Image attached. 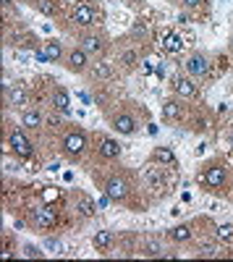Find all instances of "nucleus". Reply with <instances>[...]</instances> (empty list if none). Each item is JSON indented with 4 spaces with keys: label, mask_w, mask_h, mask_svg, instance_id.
Segmentation results:
<instances>
[{
    "label": "nucleus",
    "mask_w": 233,
    "mask_h": 262,
    "mask_svg": "<svg viewBox=\"0 0 233 262\" xmlns=\"http://www.w3.org/2000/svg\"><path fill=\"white\" fill-rule=\"evenodd\" d=\"M24 259H45L48 257V252H45V247H37V244H32V242H24L21 244V252H18Z\"/></svg>",
    "instance_id": "nucleus-28"
},
{
    "label": "nucleus",
    "mask_w": 233,
    "mask_h": 262,
    "mask_svg": "<svg viewBox=\"0 0 233 262\" xmlns=\"http://www.w3.org/2000/svg\"><path fill=\"white\" fill-rule=\"evenodd\" d=\"M48 105L53 107V113H60V116H71V95L63 84H53L50 92H48Z\"/></svg>",
    "instance_id": "nucleus-19"
},
{
    "label": "nucleus",
    "mask_w": 233,
    "mask_h": 262,
    "mask_svg": "<svg viewBox=\"0 0 233 262\" xmlns=\"http://www.w3.org/2000/svg\"><path fill=\"white\" fill-rule=\"evenodd\" d=\"M97 170H92V181L95 186L102 191V196L108 200L110 205L126 207L131 212H142L147 207L144 200V189L139 184V176L129 168L118 163H108V165H95Z\"/></svg>",
    "instance_id": "nucleus-1"
},
{
    "label": "nucleus",
    "mask_w": 233,
    "mask_h": 262,
    "mask_svg": "<svg viewBox=\"0 0 233 262\" xmlns=\"http://www.w3.org/2000/svg\"><path fill=\"white\" fill-rule=\"evenodd\" d=\"M150 163L152 165H160V168H178V155L173 147L168 144H155L150 149Z\"/></svg>",
    "instance_id": "nucleus-20"
},
{
    "label": "nucleus",
    "mask_w": 233,
    "mask_h": 262,
    "mask_svg": "<svg viewBox=\"0 0 233 262\" xmlns=\"http://www.w3.org/2000/svg\"><path fill=\"white\" fill-rule=\"evenodd\" d=\"M29 105V95H27V86L21 81H11L8 76L3 79V107L6 111H24Z\"/></svg>",
    "instance_id": "nucleus-14"
},
{
    "label": "nucleus",
    "mask_w": 233,
    "mask_h": 262,
    "mask_svg": "<svg viewBox=\"0 0 233 262\" xmlns=\"http://www.w3.org/2000/svg\"><path fill=\"white\" fill-rule=\"evenodd\" d=\"M165 242L171 247H192L197 242V223L194 221H181L173 223L165 231Z\"/></svg>",
    "instance_id": "nucleus-12"
},
{
    "label": "nucleus",
    "mask_w": 233,
    "mask_h": 262,
    "mask_svg": "<svg viewBox=\"0 0 233 262\" xmlns=\"http://www.w3.org/2000/svg\"><path fill=\"white\" fill-rule=\"evenodd\" d=\"M92 63H95V58L81 45H68L66 58H63V69H66L68 74H74V76H87L89 69H92Z\"/></svg>",
    "instance_id": "nucleus-10"
},
{
    "label": "nucleus",
    "mask_w": 233,
    "mask_h": 262,
    "mask_svg": "<svg viewBox=\"0 0 233 262\" xmlns=\"http://www.w3.org/2000/svg\"><path fill=\"white\" fill-rule=\"evenodd\" d=\"M18 3H24V6H29V8H37L39 0H18Z\"/></svg>",
    "instance_id": "nucleus-31"
},
{
    "label": "nucleus",
    "mask_w": 233,
    "mask_h": 262,
    "mask_svg": "<svg viewBox=\"0 0 233 262\" xmlns=\"http://www.w3.org/2000/svg\"><path fill=\"white\" fill-rule=\"evenodd\" d=\"M113 74H115V69L108 63V58H102V60H95V63H92V69H89L87 79H92V81H102V79H110Z\"/></svg>",
    "instance_id": "nucleus-25"
},
{
    "label": "nucleus",
    "mask_w": 233,
    "mask_h": 262,
    "mask_svg": "<svg viewBox=\"0 0 233 262\" xmlns=\"http://www.w3.org/2000/svg\"><path fill=\"white\" fill-rule=\"evenodd\" d=\"M183 71L192 79H197L199 84H204L213 76V58H209L207 50H192L183 58Z\"/></svg>",
    "instance_id": "nucleus-9"
},
{
    "label": "nucleus",
    "mask_w": 233,
    "mask_h": 262,
    "mask_svg": "<svg viewBox=\"0 0 233 262\" xmlns=\"http://www.w3.org/2000/svg\"><path fill=\"white\" fill-rule=\"evenodd\" d=\"M76 45H81L95 60H102V58H108L110 50H113V37L102 27H95V29H87V32H79L76 34Z\"/></svg>",
    "instance_id": "nucleus-7"
},
{
    "label": "nucleus",
    "mask_w": 233,
    "mask_h": 262,
    "mask_svg": "<svg viewBox=\"0 0 233 262\" xmlns=\"http://www.w3.org/2000/svg\"><path fill=\"white\" fill-rule=\"evenodd\" d=\"M3 144H6V152H11L18 160H32L37 155L32 134L21 123H13L11 118L3 121Z\"/></svg>",
    "instance_id": "nucleus-6"
},
{
    "label": "nucleus",
    "mask_w": 233,
    "mask_h": 262,
    "mask_svg": "<svg viewBox=\"0 0 233 262\" xmlns=\"http://www.w3.org/2000/svg\"><path fill=\"white\" fill-rule=\"evenodd\" d=\"M165 238V236H162ZM162 238L160 236H139V242H136V252L142 257H165V247H162Z\"/></svg>",
    "instance_id": "nucleus-21"
},
{
    "label": "nucleus",
    "mask_w": 233,
    "mask_h": 262,
    "mask_svg": "<svg viewBox=\"0 0 233 262\" xmlns=\"http://www.w3.org/2000/svg\"><path fill=\"white\" fill-rule=\"evenodd\" d=\"M228 50H230V55H233V32H230V37H228Z\"/></svg>",
    "instance_id": "nucleus-32"
},
{
    "label": "nucleus",
    "mask_w": 233,
    "mask_h": 262,
    "mask_svg": "<svg viewBox=\"0 0 233 262\" xmlns=\"http://www.w3.org/2000/svg\"><path fill=\"white\" fill-rule=\"evenodd\" d=\"M71 207L79 217H84V221H89V217L97 215V205L92 200V194H87L84 189H71Z\"/></svg>",
    "instance_id": "nucleus-18"
},
{
    "label": "nucleus",
    "mask_w": 233,
    "mask_h": 262,
    "mask_svg": "<svg viewBox=\"0 0 233 262\" xmlns=\"http://www.w3.org/2000/svg\"><path fill=\"white\" fill-rule=\"evenodd\" d=\"M58 155L66 160V163H84L89 158V149H92V134L81 123L68 121L58 128Z\"/></svg>",
    "instance_id": "nucleus-2"
},
{
    "label": "nucleus",
    "mask_w": 233,
    "mask_h": 262,
    "mask_svg": "<svg viewBox=\"0 0 233 262\" xmlns=\"http://www.w3.org/2000/svg\"><path fill=\"white\" fill-rule=\"evenodd\" d=\"M42 247H45V252H48V254H55V257H60L63 252H66L63 242H60L58 236H53V233H42Z\"/></svg>",
    "instance_id": "nucleus-27"
},
{
    "label": "nucleus",
    "mask_w": 233,
    "mask_h": 262,
    "mask_svg": "<svg viewBox=\"0 0 233 262\" xmlns=\"http://www.w3.org/2000/svg\"><path fill=\"white\" fill-rule=\"evenodd\" d=\"M228 144L233 147V131H230V134H228Z\"/></svg>",
    "instance_id": "nucleus-34"
},
{
    "label": "nucleus",
    "mask_w": 233,
    "mask_h": 262,
    "mask_svg": "<svg viewBox=\"0 0 233 262\" xmlns=\"http://www.w3.org/2000/svg\"><path fill=\"white\" fill-rule=\"evenodd\" d=\"M66 50H68V45L63 39H58V37H48V39L37 42V58L42 63H58V66H63Z\"/></svg>",
    "instance_id": "nucleus-16"
},
{
    "label": "nucleus",
    "mask_w": 233,
    "mask_h": 262,
    "mask_svg": "<svg viewBox=\"0 0 233 262\" xmlns=\"http://www.w3.org/2000/svg\"><path fill=\"white\" fill-rule=\"evenodd\" d=\"M160 118H162V123H168V126H181V123H186V121H189V102L181 100V97H176V95L165 97L162 105H160Z\"/></svg>",
    "instance_id": "nucleus-11"
},
{
    "label": "nucleus",
    "mask_w": 233,
    "mask_h": 262,
    "mask_svg": "<svg viewBox=\"0 0 233 262\" xmlns=\"http://www.w3.org/2000/svg\"><path fill=\"white\" fill-rule=\"evenodd\" d=\"M230 200H233V170H230Z\"/></svg>",
    "instance_id": "nucleus-33"
},
{
    "label": "nucleus",
    "mask_w": 233,
    "mask_h": 262,
    "mask_svg": "<svg viewBox=\"0 0 233 262\" xmlns=\"http://www.w3.org/2000/svg\"><path fill=\"white\" fill-rule=\"evenodd\" d=\"M18 123L24 126L29 134H39L42 128H45V111H42L39 105H27L24 111H18Z\"/></svg>",
    "instance_id": "nucleus-17"
},
{
    "label": "nucleus",
    "mask_w": 233,
    "mask_h": 262,
    "mask_svg": "<svg viewBox=\"0 0 233 262\" xmlns=\"http://www.w3.org/2000/svg\"><path fill=\"white\" fill-rule=\"evenodd\" d=\"M89 155H92V168L95 165H108V163H118L123 158V147L110 134H95Z\"/></svg>",
    "instance_id": "nucleus-8"
},
{
    "label": "nucleus",
    "mask_w": 233,
    "mask_h": 262,
    "mask_svg": "<svg viewBox=\"0 0 233 262\" xmlns=\"http://www.w3.org/2000/svg\"><path fill=\"white\" fill-rule=\"evenodd\" d=\"M29 226L39 233H50L58 226V210L53 205H37L29 210Z\"/></svg>",
    "instance_id": "nucleus-15"
},
{
    "label": "nucleus",
    "mask_w": 233,
    "mask_h": 262,
    "mask_svg": "<svg viewBox=\"0 0 233 262\" xmlns=\"http://www.w3.org/2000/svg\"><path fill=\"white\" fill-rule=\"evenodd\" d=\"M194 244H197V254H199V257H220V254H223V247H225V244H220L218 238H215V233L197 238Z\"/></svg>",
    "instance_id": "nucleus-23"
},
{
    "label": "nucleus",
    "mask_w": 233,
    "mask_h": 262,
    "mask_svg": "<svg viewBox=\"0 0 233 262\" xmlns=\"http://www.w3.org/2000/svg\"><path fill=\"white\" fill-rule=\"evenodd\" d=\"M160 48H162L165 53L176 55V53H181V48H183V39H181V34H178V32L165 29V32H160Z\"/></svg>",
    "instance_id": "nucleus-24"
},
{
    "label": "nucleus",
    "mask_w": 233,
    "mask_h": 262,
    "mask_svg": "<svg viewBox=\"0 0 233 262\" xmlns=\"http://www.w3.org/2000/svg\"><path fill=\"white\" fill-rule=\"evenodd\" d=\"M171 95H176V97H181L186 102H197L199 95H202V84L197 79H192L186 71L183 74H176L171 79Z\"/></svg>",
    "instance_id": "nucleus-13"
},
{
    "label": "nucleus",
    "mask_w": 233,
    "mask_h": 262,
    "mask_svg": "<svg viewBox=\"0 0 233 262\" xmlns=\"http://www.w3.org/2000/svg\"><path fill=\"white\" fill-rule=\"evenodd\" d=\"M173 3L178 8H183V11H197V8L204 6V0H173Z\"/></svg>",
    "instance_id": "nucleus-30"
},
{
    "label": "nucleus",
    "mask_w": 233,
    "mask_h": 262,
    "mask_svg": "<svg viewBox=\"0 0 233 262\" xmlns=\"http://www.w3.org/2000/svg\"><path fill=\"white\" fill-rule=\"evenodd\" d=\"M215 238L220 244H230L233 242V223H215Z\"/></svg>",
    "instance_id": "nucleus-29"
},
{
    "label": "nucleus",
    "mask_w": 233,
    "mask_h": 262,
    "mask_svg": "<svg viewBox=\"0 0 233 262\" xmlns=\"http://www.w3.org/2000/svg\"><path fill=\"white\" fill-rule=\"evenodd\" d=\"M105 126L115 137H136L142 131V107L134 100H118L105 111Z\"/></svg>",
    "instance_id": "nucleus-4"
},
{
    "label": "nucleus",
    "mask_w": 233,
    "mask_h": 262,
    "mask_svg": "<svg viewBox=\"0 0 233 262\" xmlns=\"http://www.w3.org/2000/svg\"><path fill=\"white\" fill-rule=\"evenodd\" d=\"M115 244H118V236H115L113 228H100V231L92 233V247H95V252H100V254L113 252Z\"/></svg>",
    "instance_id": "nucleus-22"
},
{
    "label": "nucleus",
    "mask_w": 233,
    "mask_h": 262,
    "mask_svg": "<svg viewBox=\"0 0 233 262\" xmlns=\"http://www.w3.org/2000/svg\"><path fill=\"white\" fill-rule=\"evenodd\" d=\"M230 170L233 168H228V163L223 158H207L199 163L194 181L204 194L230 200Z\"/></svg>",
    "instance_id": "nucleus-3"
},
{
    "label": "nucleus",
    "mask_w": 233,
    "mask_h": 262,
    "mask_svg": "<svg viewBox=\"0 0 233 262\" xmlns=\"http://www.w3.org/2000/svg\"><path fill=\"white\" fill-rule=\"evenodd\" d=\"M102 21H105V11H102V6L95 3V0H76L66 13V27L76 34L95 29V27H102Z\"/></svg>",
    "instance_id": "nucleus-5"
},
{
    "label": "nucleus",
    "mask_w": 233,
    "mask_h": 262,
    "mask_svg": "<svg viewBox=\"0 0 233 262\" xmlns=\"http://www.w3.org/2000/svg\"><path fill=\"white\" fill-rule=\"evenodd\" d=\"M60 8H63V0H39L34 11L42 13L45 18H58L60 16Z\"/></svg>",
    "instance_id": "nucleus-26"
}]
</instances>
